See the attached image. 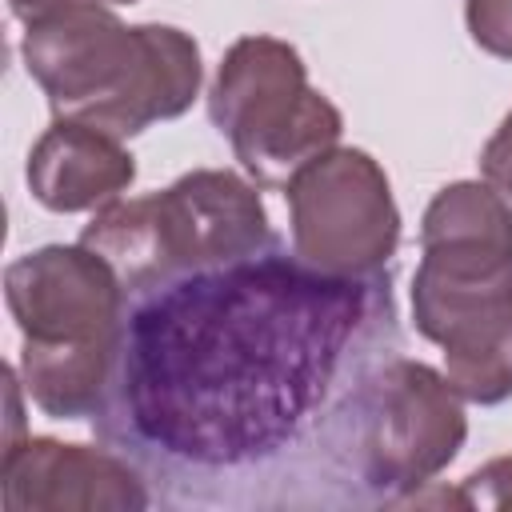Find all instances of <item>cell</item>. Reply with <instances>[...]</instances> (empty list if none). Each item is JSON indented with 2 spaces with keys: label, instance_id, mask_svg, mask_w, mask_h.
Listing matches in <instances>:
<instances>
[{
  "label": "cell",
  "instance_id": "obj_3",
  "mask_svg": "<svg viewBox=\"0 0 512 512\" xmlns=\"http://www.w3.org/2000/svg\"><path fill=\"white\" fill-rule=\"evenodd\" d=\"M20 52L56 116L120 140L156 120L184 116L204 80L200 48L188 32L172 24H124L104 4L32 20Z\"/></svg>",
  "mask_w": 512,
  "mask_h": 512
},
{
  "label": "cell",
  "instance_id": "obj_11",
  "mask_svg": "<svg viewBox=\"0 0 512 512\" xmlns=\"http://www.w3.org/2000/svg\"><path fill=\"white\" fill-rule=\"evenodd\" d=\"M464 24L476 48L512 60V0H464Z\"/></svg>",
  "mask_w": 512,
  "mask_h": 512
},
{
  "label": "cell",
  "instance_id": "obj_13",
  "mask_svg": "<svg viewBox=\"0 0 512 512\" xmlns=\"http://www.w3.org/2000/svg\"><path fill=\"white\" fill-rule=\"evenodd\" d=\"M480 176L512 200V112L500 120V128L488 136V144L480 148Z\"/></svg>",
  "mask_w": 512,
  "mask_h": 512
},
{
  "label": "cell",
  "instance_id": "obj_9",
  "mask_svg": "<svg viewBox=\"0 0 512 512\" xmlns=\"http://www.w3.org/2000/svg\"><path fill=\"white\" fill-rule=\"evenodd\" d=\"M4 512H140L152 504L144 472L116 448L60 444L28 436L4 444L0 460Z\"/></svg>",
  "mask_w": 512,
  "mask_h": 512
},
{
  "label": "cell",
  "instance_id": "obj_7",
  "mask_svg": "<svg viewBox=\"0 0 512 512\" xmlns=\"http://www.w3.org/2000/svg\"><path fill=\"white\" fill-rule=\"evenodd\" d=\"M292 252L336 276L384 272L400 248V208L384 168L364 148H328L288 184Z\"/></svg>",
  "mask_w": 512,
  "mask_h": 512
},
{
  "label": "cell",
  "instance_id": "obj_15",
  "mask_svg": "<svg viewBox=\"0 0 512 512\" xmlns=\"http://www.w3.org/2000/svg\"><path fill=\"white\" fill-rule=\"evenodd\" d=\"M108 4H136V0H108Z\"/></svg>",
  "mask_w": 512,
  "mask_h": 512
},
{
  "label": "cell",
  "instance_id": "obj_10",
  "mask_svg": "<svg viewBox=\"0 0 512 512\" xmlns=\"http://www.w3.org/2000/svg\"><path fill=\"white\" fill-rule=\"evenodd\" d=\"M24 180L48 212H100L136 180V156L120 136L56 116L32 144Z\"/></svg>",
  "mask_w": 512,
  "mask_h": 512
},
{
  "label": "cell",
  "instance_id": "obj_4",
  "mask_svg": "<svg viewBox=\"0 0 512 512\" xmlns=\"http://www.w3.org/2000/svg\"><path fill=\"white\" fill-rule=\"evenodd\" d=\"M4 300L24 336L20 376L52 420L96 416L124 312V284L84 244H44L4 272Z\"/></svg>",
  "mask_w": 512,
  "mask_h": 512
},
{
  "label": "cell",
  "instance_id": "obj_8",
  "mask_svg": "<svg viewBox=\"0 0 512 512\" xmlns=\"http://www.w3.org/2000/svg\"><path fill=\"white\" fill-rule=\"evenodd\" d=\"M464 396L432 364L396 356L372 392L364 424V488L372 504H408L464 448Z\"/></svg>",
  "mask_w": 512,
  "mask_h": 512
},
{
  "label": "cell",
  "instance_id": "obj_14",
  "mask_svg": "<svg viewBox=\"0 0 512 512\" xmlns=\"http://www.w3.org/2000/svg\"><path fill=\"white\" fill-rule=\"evenodd\" d=\"M84 4H108V0H8L12 16L24 20V24L56 16V12H68V8H84Z\"/></svg>",
  "mask_w": 512,
  "mask_h": 512
},
{
  "label": "cell",
  "instance_id": "obj_5",
  "mask_svg": "<svg viewBox=\"0 0 512 512\" xmlns=\"http://www.w3.org/2000/svg\"><path fill=\"white\" fill-rule=\"evenodd\" d=\"M268 208L252 180L228 168L184 172L164 192L104 204L80 244L112 264L124 292L220 260H236L272 244Z\"/></svg>",
  "mask_w": 512,
  "mask_h": 512
},
{
  "label": "cell",
  "instance_id": "obj_12",
  "mask_svg": "<svg viewBox=\"0 0 512 512\" xmlns=\"http://www.w3.org/2000/svg\"><path fill=\"white\" fill-rule=\"evenodd\" d=\"M452 504L464 508H496V512H512V456H496L484 468H476L472 476H464L460 492L448 496Z\"/></svg>",
  "mask_w": 512,
  "mask_h": 512
},
{
  "label": "cell",
  "instance_id": "obj_1",
  "mask_svg": "<svg viewBox=\"0 0 512 512\" xmlns=\"http://www.w3.org/2000/svg\"><path fill=\"white\" fill-rule=\"evenodd\" d=\"M396 356L388 268L336 276L272 240L124 292L92 428L164 504L360 508L364 424Z\"/></svg>",
  "mask_w": 512,
  "mask_h": 512
},
{
  "label": "cell",
  "instance_id": "obj_2",
  "mask_svg": "<svg viewBox=\"0 0 512 512\" xmlns=\"http://www.w3.org/2000/svg\"><path fill=\"white\" fill-rule=\"evenodd\" d=\"M412 324L444 348L468 404L512 400V204L488 180H456L420 220Z\"/></svg>",
  "mask_w": 512,
  "mask_h": 512
},
{
  "label": "cell",
  "instance_id": "obj_6",
  "mask_svg": "<svg viewBox=\"0 0 512 512\" xmlns=\"http://www.w3.org/2000/svg\"><path fill=\"white\" fill-rule=\"evenodd\" d=\"M208 116L256 188H284L344 132L340 108L308 84L304 56L276 36H244L224 52Z\"/></svg>",
  "mask_w": 512,
  "mask_h": 512
}]
</instances>
